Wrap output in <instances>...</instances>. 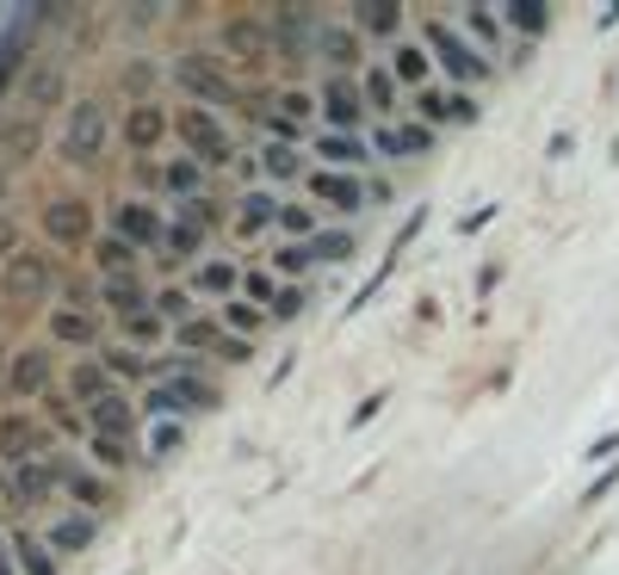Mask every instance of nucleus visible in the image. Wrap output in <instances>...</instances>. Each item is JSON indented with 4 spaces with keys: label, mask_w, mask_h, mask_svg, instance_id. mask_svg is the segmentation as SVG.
Returning a JSON list of instances; mask_svg holds the SVG:
<instances>
[{
    "label": "nucleus",
    "mask_w": 619,
    "mask_h": 575,
    "mask_svg": "<svg viewBox=\"0 0 619 575\" xmlns=\"http://www.w3.org/2000/svg\"><path fill=\"white\" fill-rule=\"evenodd\" d=\"M427 44H434V62H440L446 75L459 81V87H484L489 75H496V62L477 50V44L464 38L459 25H446V20H427Z\"/></svg>",
    "instance_id": "obj_1"
},
{
    "label": "nucleus",
    "mask_w": 619,
    "mask_h": 575,
    "mask_svg": "<svg viewBox=\"0 0 619 575\" xmlns=\"http://www.w3.org/2000/svg\"><path fill=\"white\" fill-rule=\"evenodd\" d=\"M180 143H186V155H193L198 168H230L235 161V143L230 131H223V118H211L205 106H186V112L174 118Z\"/></svg>",
    "instance_id": "obj_2"
},
{
    "label": "nucleus",
    "mask_w": 619,
    "mask_h": 575,
    "mask_svg": "<svg viewBox=\"0 0 619 575\" xmlns=\"http://www.w3.org/2000/svg\"><path fill=\"white\" fill-rule=\"evenodd\" d=\"M223 396H217L211 378H161L143 396V408H149L155 421H180V415H193V408H217Z\"/></svg>",
    "instance_id": "obj_3"
},
{
    "label": "nucleus",
    "mask_w": 619,
    "mask_h": 575,
    "mask_svg": "<svg viewBox=\"0 0 619 575\" xmlns=\"http://www.w3.org/2000/svg\"><path fill=\"white\" fill-rule=\"evenodd\" d=\"M174 81L198 99V106H230V99H235L230 69H223V62H217L211 50H186V57L174 62Z\"/></svg>",
    "instance_id": "obj_4"
},
{
    "label": "nucleus",
    "mask_w": 619,
    "mask_h": 575,
    "mask_svg": "<svg viewBox=\"0 0 619 575\" xmlns=\"http://www.w3.org/2000/svg\"><path fill=\"white\" fill-rule=\"evenodd\" d=\"M106 106L99 99H75V112H69V131H62V155L75 161V168H94L99 149H106Z\"/></svg>",
    "instance_id": "obj_5"
},
{
    "label": "nucleus",
    "mask_w": 619,
    "mask_h": 575,
    "mask_svg": "<svg viewBox=\"0 0 619 575\" xmlns=\"http://www.w3.org/2000/svg\"><path fill=\"white\" fill-rule=\"evenodd\" d=\"M112 235H118V242H131V248H161L168 223H161L149 205H136V198H118V205H112Z\"/></svg>",
    "instance_id": "obj_6"
},
{
    "label": "nucleus",
    "mask_w": 619,
    "mask_h": 575,
    "mask_svg": "<svg viewBox=\"0 0 619 575\" xmlns=\"http://www.w3.org/2000/svg\"><path fill=\"white\" fill-rule=\"evenodd\" d=\"M44 235H50V242L81 248V242H94V211H87L81 198H57V205L44 211Z\"/></svg>",
    "instance_id": "obj_7"
},
{
    "label": "nucleus",
    "mask_w": 619,
    "mask_h": 575,
    "mask_svg": "<svg viewBox=\"0 0 619 575\" xmlns=\"http://www.w3.org/2000/svg\"><path fill=\"white\" fill-rule=\"evenodd\" d=\"M316 106H323V118H329V131H360V118H366V94H360L348 75H335Z\"/></svg>",
    "instance_id": "obj_8"
},
{
    "label": "nucleus",
    "mask_w": 619,
    "mask_h": 575,
    "mask_svg": "<svg viewBox=\"0 0 619 575\" xmlns=\"http://www.w3.org/2000/svg\"><path fill=\"white\" fill-rule=\"evenodd\" d=\"M372 143H378L385 161H422V155H434V131H427L422 118H415V124H390V131H378Z\"/></svg>",
    "instance_id": "obj_9"
},
{
    "label": "nucleus",
    "mask_w": 619,
    "mask_h": 575,
    "mask_svg": "<svg viewBox=\"0 0 619 575\" xmlns=\"http://www.w3.org/2000/svg\"><path fill=\"white\" fill-rule=\"evenodd\" d=\"M44 440H50V433H44L38 421H25V415H0V458L7 464H32L44 452Z\"/></svg>",
    "instance_id": "obj_10"
},
{
    "label": "nucleus",
    "mask_w": 619,
    "mask_h": 575,
    "mask_svg": "<svg viewBox=\"0 0 619 575\" xmlns=\"http://www.w3.org/2000/svg\"><path fill=\"white\" fill-rule=\"evenodd\" d=\"M44 383H50V346H25V353H13V365H7V390H13V396H44Z\"/></svg>",
    "instance_id": "obj_11"
},
{
    "label": "nucleus",
    "mask_w": 619,
    "mask_h": 575,
    "mask_svg": "<svg viewBox=\"0 0 619 575\" xmlns=\"http://www.w3.org/2000/svg\"><path fill=\"white\" fill-rule=\"evenodd\" d=\"M310 192H316V198H329L335 211H360V205H372L366 186H360V173H335V168L310 173Z\"/></svg>",
    "instance_id": "obj_12"
},
{
    "label": "nucleus",
    "mask_w": 619,
    "mask_h": 575,
    "mask_svg": "<svg viewBox=\"0 0 619 575\" xmlns=\"http://www.w3.org/2000/svg\"><path fill=\"white\" fill-rule=\"evenodd\" d=\"M50 254H38V248H25V254H13L7 260V291H20V297H38V291H50Z\"/></svg>",
    "instance_id": "obj_13"
},
{
    "label": "nucleus",
    "mask_w": 619,
    "mask_h": 575,
    "mask_svg": "<svg viewBox=\"0 0 619 575\" xmlns=\"http://www.w3.org/2000/svg\"><path fill=\"white\" fill-rule=\"evenodd\" d=\"M316 155H323L335 173H348V168H366L372 143L360 131H323V136H316Z\"/></svg>",
    "instance_id": "obj_14"
},
{
    "label": "nucleus",
    "mask_w": 619,
    "mask_h": 575,
    "mask_svg": "<svg viewBox=\"0 0 619 575\" xmlns=\"http://www.w3.org/2000/svg\"><path fill=\"white\" fill-rule=\"evenodd\" d=\"M50 470H57V482L81 501V507H106V501H112V489H106V482H99L94 470H81L75 458H50Z\"/></svg>",
    "instance_id": "obj_15"
},
{
    "label": "nucleus",
    "mask_w": 619,
    "mask_h": 575,
    "mask_svg": "<svg viewBox=\"0 0 619 575\" xmlns=\"http://www.w3.org/2000/svg\"><path fill=\"white\" fill-rule=\"evenodd\" d=\"M353 32L360 38H397L403 32V7L397 0H360L353 7Z\"/></svg>",
    "instance_id": "obj_16"
},
{
    "label": "nucleus",
    "mask_w": 619,
    "mask_h": 575,
    "mask_svg": "<svg viewBox=\"0 0 619 575\" xmlns=\"http://www.w3.org/2000/svg\"><path fill=\"white\" fill-rule=\"evenodd\" d=\"M223 44H230V57H242L248 69H260L267 62V20H230L223 25Z\"/></svg>",
    "instance_id": "obj_17"
},
{
    "label": "nucleus",
    "mask_w": 619,
    "mask_h": 575,
    "mask_svg": "<svg viewBox=\"0 0 619 575\" xmlns=\"http://www.w3.org/2000/svg\"><path fill=\"white\" fill-rule=\"evenodd\" d=\"M106 396H118V390H112V371H106V365H75V371H69V403L99 408Z\"/></svg>",
    "instance_id": "obj_18"
},
{
    "label": "nucleus",
    "mask_w": 619,
    "mask_h": 575,
    "mask_svg": "<svg viewBox=\"0 0 619 575\" xmlns=\"http://www.w3.org/2000/svg\"><path fill=\"white\" fill-rule=\"evenodd\" d=\"M32 149H38V118H13V124H0V168L32 161Z\"/></svg>",
    "instance_id": "obj_19"
},
{
    "label": "nucleus",
    "mask_w": 619,
    "mask_h": 575,
    "mask_svg": "<svg viewBox=\"0 0 619 575\" xmlns=\"http://www.w3.org/2000/svg\"><path fill=\"white\" fill-rule=\"evenodd\" d=\"M360 44H366V38H360L353 25H329V32H316V50H323L341 75H348V69H360Z\"/></svg>",
    "instance_id": "obj_20"
},
{
    "label": "nucleus",
    "mask_w": 619,
    "mask_h": 575,
    "mask_svg": "<svg viewBox=\"0 0 619 575\" xmlns=\"http://www.w3.org/2000/svg\"><path fill=\"white\" fill-rule=\"evenodd\" d=\"M427 69H434V50H422V44H397V57H390L397 87H415V94H422V87H427Z\"/></svg>",
    "instance_id": "obj_21"
},
{
    "label": "nucleus",
    "mask_w": 619,
    "mask_h": 575,
    "mask_svg": "<svg viewBox=\"0 0 619 575\" xmlns=\"http://www.w3.org/2000/svg\"><path fill=\"white\" fill-rule=\"evenodd\" d=\"M161 131H168V112H161V106H136V112L124 118V143H131V149H143V155L161 143Z\"/></svg>",
    "instance_id": "obj_22"
},
{
    "label": "nucleus",
    "mask_w": 619,
    "mask_h": 575,
    "mask_svg": "<svg viewBox=\"0 0 619 575\" xmlns=\"http://www.w3.org/2000/svg\"><path fill=\"white\" fill-rule=\"evenodd\" d=\"M87 545H94V514H69L50 526V551L57 556H81Z\"/></svg>",
    "instance_id": "obj_23"
},
{
    "label": "nucleus",
    "mask_w": 619,
    "mask_h": 575,
    "mask_svg": "<svg viewBox=\"0 0 619 575\" xmlns=\"http://www.w3.org/2000/svg\"><path fill=\"white\" fill-rule=\"evenodd\" d=\"M99 297H106V304L118 309V322H131V316H143V309H149V291L136 285L131 272H118V279H106V291H99Z\"/></svg>",
    "instance_id": "obj_24"
},
{
    "label": "nucleus",
    "mask_w": 619,
    "mask_h": 575,
    "mask_svg": "<svg viewBox=\"0 0 619 575\" xmlns=\"http://www.w3.org/2000/svg\"><path fill=\"white\" fill-rule=\"evenodd\" d=\"M174 341L186 346V353H217V346L230 341V328H223V322H211V316H193L186 328H174Z\"/></svg>",
    "instance_id": "obj_25"
},
{
    "label": "nucleus",
    "mask_w": 619,
    "mask_h": 575,
    "mask_svg": "<svg viewBox=\"0 0 619 575\" xmlns=\"http://www.w3.org/2000/svg\"><path fill=\"white\" fill-rule=\"evenodd\" d=\"M193 291H211V297H242V272H235L230 260H205V267L193 272Z\"/></svg>",
    "instance_id": "obj_26"
},
{
    "label": "nucleus",
    "mask_w": 619,
    "mask_h": 575,
    "mask_svg": "<svg viewBox=\"0 0 619 575\" xmlns=\"http://www.w3.org/2000/svg\"><path fill=\"white\" fill-rule=\"evenodd\" d=\"M279 211H286V205H279L272 192H248V198H242V223H235V230H242V235H260V230H272V223H279Z\"/></svg>",
    "instance_id": "obj_27"
},
{
    "label": "nucleus",
    "mask_w": 619,
    "mask_h": 575,
    "mask_svg": "<svg viewBox=\"0 0 619 575\" xmlns=\"http://www.w3.org/2000/svg\"><path fill=\"white\" fill-rule=\"evenodd\" d=\"M50 334H57V341H69V346H94L99 341V328H94V316H87V309H57V316H50Z\"/></svg>",
    "instance_id": "obj_28"
},
{
    "label": "nucleus",
    "mask_w": 619,
    "mask_h": 575,
    "mask_svg": "<svg viewBox=\"0 0 619 575\" xmlns=\"http://www.w3.org/2000/svg\"><path fill=\"white\" fill-rule=\"evenodd\" d=\"M161 186L186 205V198H198V192H205V168H198L193 155H186V161H168V168H161Z\"/></svg>",
    "instance_id": "obj_29"
},
{
    "label": "nucleus",
    "mask_w": 619,
    "mask_h": 575,
    "mask_svg": "<svg viewBox=\"0 0 619 575\" xmlns=\"http://www.w3.org/2000/svg\"><path fill=\"white\" fill-rule=\"evenodd\" d=\"M131 427H136V415H131L124 396H106V403L94 408V433H106V440H131Z\"/></svg>",
    "instance_id": "obj_30"
},
{
    "label": "nucleus",
    "mask_w": 619,
    "mask_h": 575,
    "mask_svg": "<svg viewBox=\"0 0 619 575\" xmlns=\"http://www.w3.org/2000/svg\"><path fill=\"white\" fill-rule=\"evenodd\" d=\"M502 25H514V32H526V38H545L551 7H539V0H508V7H502Z\"/></svg>",
    "instance_id": "obj_31"
},
{
    "label": "nucleus",
    "mask_w": 619,
    "mask_h": 575,
    "mask_svg": "<svg viewBox=\"0 0 619 575\" xmlns=\"http://www.w3.org/2000/svg\"><path fill=\"white\" fill-rule=\"evenodd\" d=\"M50 482H57V470H50V464H20V477H13V501H20V507H32V501L50 496Z\"/></svg>",
    "instance_id": "obj_32"
},
{
    "label": "nucleus",
    "mask_w": 619,
    "mask_h": 575,
    "mask_svg": "<svg viewBox=\"0 0 619 575\" xmlns=\"http://www.w3.org/2000/svg\"><path fill=\"white\" fill-rule=\"evenodd\" d=\"M459 25L484 44V50H496V44H502V13H489V7H459Z\"/></svg>",
    "instance_id": "obj_33"
},
{
    "label": "nucleus",
    "mask_w": 619,
    "mask_h": 575,
    "mask_svg": "<svg viewBox=\"0 0 619 575\" xmlns=\"http://www.w3.org/2000/svg\"><path fill=\"white\" fill-rule=\"evenodd\" d=\"M310 254H316V267H341V260H353V230H316Z\"/></svg>",
    "instance_id": "obj_34"
},
{
    "label": "nucleus",
    "mask_w": 619,
    "mask_h": 575,
    "mask_svg": "<svg viewBox=\"0 0 619 575\" xmlns=\"http://www.w3.org/2000/svg\"><path fill=\"white\" fill-rule=\"evenodd\" d=\"M13 551H20L25 575H57V551H50L44 538H32V533H13Z\"/></svg>",
    "instance_id": "obj_35"
},
{
    "label": "nucleus",
    "mask_w": 619,
    "mask_h": 575,
    "mask_svg": "<svg viewBox=\"0 0 619 575\" xmlns=\"http://www.w3.org/2000/svg\"><path fill=\"white\" fill-rule=\"evenodd\" d=\"M198 248H205V230H198V223H168V235H161V254H168V260H193Z\"/></svg>",
    "instance_id": "obj_36"
},
{
    "label": "nucleus",
    "mask_w": 619,
    "mask_h": 575,
    "mask_svg": "<svg viewBox=\"0 0 619 575\" xmlns=\"http://www.w3.org/2000/svg\"><path fill=\"white\" fill-rule=\"evenodd\" d=\"M272 316L267 309H254V304H242V297H230V309H223V328H230L235 341H248V334H260Z\"/></svg>",
    "instance_id": "obj_37"
},
{
    "label": "nucleus",
    "mask_w": 619,
    "mask_h": 575,
    "mask_svg": "<svg viewBox=\"0 0 619 575\" xmlns=\"http://www.w3.org/2000/svg\"><path fill=\"white\" fill-rule=\"evenodd\" d=\"M272 267L291 272V279L304 285V272L316 267V254H310V242H279V248H272Z\"/></svg>",
    "instance_id": "obj_38"
},
{
    "label": "nucleus",
    "mask_w": 619,
    "mask_h": 575,
    "mask_svg": "<svg viewBox=\"0 0 619 575\" xmlns=\"http://www.w3.org/2000/svg\"><path fill=\"white\" fill-rule=\"evenodd\" d=\"M272 297H279V279H272L267 267L242 272V304H254V309H272Z\"/></svg>",
    "instance_id": "obj_39"
},
{
    "label": "nucleus",
    "mask_w": 619,
    "mask_h": 575,
    "mask_svg": "<svg viewBox=\"0 0 619 575\" xmlns=\"http://www.w3.org/2000/svg\"><path fill=\"white\" fill-rule=\"evenodd\" d=\"M25 99H32V106H57L62 99V69H32V75H25Z\"/></svg>",
    "instance_id": "obj_40"
},
{
    "label": "nucleus",
    "mask_w": 619,
    "mask_h": 575,
    "mask_svg": "<svg viewBox=\"0 0 619 575\" xmlns=\"http://www.w3.org/2000/svg\"><path fill=\"white\" fill-rule=\"evenodd\" d=\"M155 316H161V322H174V328H186V322H193V297H186L180 285L155 291Z\"/></svg>",
    "instance_id": "obj_41"
},
{
    "label": "nucleus",
    "mask_w": 619,
    "mask_h": 575,
    "mask_svg": "<svg viewBox=\"0 0 619 575\" xmlns=\"http://www.w3.org/2000/svg\"><path fill=\"white\" fill-rule=\"evenodd\" d=\"M397 75L390 69H366V106H378V112H397Z\"/></svg>",
    "instance_id": "obj_42"
},
{
    "label": "nucleus",
    "mask_w": 619,
    "mask_h": 575,
    "mask_svg": "<svg viewBox=\"0 0 619 575\" xmlns=\"http://www.w3.org/2000/svg\"><path fill=\"white\" fill-rule=\"evenodd\" d=\"M180 445H186V427H180V421H155V427H149V458H155V464L174 458Z\"/></svg>",
    "instance_id": "obj_43"
},
{
    "label": "nucleus",
    "mask_w": 619,
    "mask_h": 575,
    "mask_svg": "<svg viewBox=\"0 0 619 575\" xmlns=\"http://www.w3.org/2000/svg\"><path fill=\"white\" fill-rule=\"evenodd\" d=\"M260 168H267L272 180H298V168H304V161H298V149H291V143H267V149H260Z\"/></svg>",
    "instance_id": "obj_44"
},
{
    "label": "nucleus",
    "mask_w": 619,
    "mask_h": 575,
    "mask_svg": "<svg viewBox=\"0 0 619 575\" xmlns=\"http://www.w3.org/2000/svg\"><path fill=\"white\" fill-rule=\"evenodd\" d=\"M99 267H106V279H118V272L136 267V248L131 242H118V235H106V242H99Z\"/></svg>",
    "instance_id": "obj_45"
},
{
    "label": "nucleus",
    "mask_w": 619,
    "mask_h": 575,
    "mask_svg": "<svg viewBox=\"0 0 619 575\" xmlns=\"http://www.w3.org/2000/svg\"><path fill=\"white\" fill-rule=\"evenodd\" d=\"M415 112H422V124L434 131L440 118H452V94H446V87H422V94H415Z\"/></svg>",
    "instance_id": "obj_46"
},
{
    "label": "nucleus",
    "mask_w": 619,
    "mask_h": 575,
    "mask_svg": "<svg viewBox=\"0 0 619 575\" xmlns=\"http://www.w3.org/2000/svg\"><path fill=\"white\" fill-rule=\"evenodd\" d=\"M310 309V285H279V297H272V322H291V316H304Z\"/></svg>",
    "instance_id": "obj_47"
},
{
    "label": "nucleus",
    "mask_w": 619,
    "mask_h": 575,
    "mask_svg": "<svg viewBox=\"0 0 619 575\" xmlns=\"http://www.w3.org/2000/svg\"><path fill=\"white\" fill-rule=\"evenodd\" d=\"M272 112H279V118H291V124H304V118H316V99H310V94H298V87H279Z\"/></svg>",
    "instance_id": "obj_48"
},
{
    "label": "nucleus",
    "mask_w": 619,
    "mask_h": 575,
    "mask_svg": "<svg viewBox=\"0 0 619 575\" xmlns=\"http://www.w3.org/2000/svg\"><path fill=\"white\" fill-rule=\"evenodd\" d=\"M106 371H112V378H143L149 365H143L136 346H106Z\"/></svg>",
    "instance_id": "obj_49"
},
{
    "label": "nucleus",
    "mask_w": 619,
    "mask_h": 575,
    "mask_svg": "<svg viewBox=\"0 0 619 575\" xmlns=\"http://www.w3.org/2000/svg\"><path fill=\"white\" fill-rule=\"evenodd\" d=\"M279 230H286V235H310V242H316V205H286V211H279Z\"/></svg>",
    "instance_id": "obj_50"
},
{
    "label": "nucleus",
    "mask_w": 619,
    "mask_h": 575,
    "mask_svg": "<svg viewBox=\"0 0 619 575\" xmlns=\"http://www.w3.org/2000/svg\"><path fill=\"white\" fill-rule=\"evenodd\" d=\"M124 334H131L136 346H155V341H161V316H155V309H143V316H131V322H124Z\"/></svg>",
    "instance_id": "obj_51"
},
{
    "label": "nucleus",
    "mask_w": 619,
    "mask_h": 575,
    "mask_svg": "<svg viewBox=\"0 0 619 575\" xmlns=\"http://www.w3.org/2000/svg\"><path fill=\"white\" fill-rule=\"evenodd\" d=\"M20 62H25V44H20V38H7V44H0V94L13 87V69H20Z\"/></svg>",
    "instance_id": "obj_52"
},
{
    "label": "nucleus",
    "mask_w": 619,
    "mask_h": 575,
    "mask_svg": "<svg viewBox=\"0 0 619 575\" xmlns=\"http://www.w3.org/2000/svg\"><path fill=\"white\" fill-rule=\"evenodd\" d=\"M94 458H106L112 470H124V464H131V445H124V440H106V433H94Z\"/></svg>",
    "instance_id": "obj_53"
},
{
    "label": "nucleus",
    "mask_w": 619,
    "mask_h": 575,
    "mask_svg": "<svg viewBox=\"0 0 619 575\" xmlns=\"http://www.w3.org/2000/svg\"><path fill=\"white\" fill-rule=\"evenodd\" d=\"M13 254H20V223L0 217V260H13Z\"/></svg>",
    "instance_id": "obj_54"
},
{
    "label": "nucleus",
    "mask_w": 619,
    "mask_h": 575,
    "mask_svg": "<svg viewBox=\"0 0 619 575\" xmlns=\"http://www.w3.org/2000/svg\"><path fill=\"white\" fill-rule=\"evenodd\" d=\"M149 81H155V69H143V62H136V69H124V87L136 94V106H143V87H149Z\"/></svg>",
    "instance_id": "obj_55"
},
{
    "label": "nucleus",
    "mask_w": 619,
    "mask_h": 575,
    "mask_svg": "<svg viewBox=\"0 0 619 575\" xmlns=\"http://www.w3.org/2000/svg\"><path fill=\"white\" fill-rule=\"evenodd\" d=\"M385 403H390V390H378V396H366V403L353 408V427H366V421H372V415H378V408H385Z\"/></svg>",
    "instance_id": "obj_56"
},
{
    "label": "nucleus",
    "mask_w": 619,
    "mask_h": 575,
    "mask_svg": "<svg viewBox=\"0 0 619 575\" xmlns=\"http://www.w3.org/2000/svg\"><path fill=\"white\" fill-rule=\"evenodd\" d=\"M452 124H477V99L452 94Z\"/></svg>",
    "instance_id": "obj_57"
},
{
    "label": "nucleus",
    "mask_w": 619,
    "mask_h": 575,
    "mask_svg": "<svg viewBox=\"0 0 619 575\" xmlns=\"http://www.w3.org/2000/svg\"><path fill=\"white\" fill-rule=\"evenodd\" d=\"M50 415H57V421L69 427V433H81V415H75V403H62V396H57V403H50Z\"/></svg>",
    "instance_id": "obj_58"
},
{
    "label": "nucleus",
    "mask_w": 619,
    "mask_h": 575,
    "mask_svg": "<svg viewBox=\"0 0 619 575\" xmlns=\"http://www.w3.org/2000/svg\"><path fill=\"white\" fill-rule=\"evenodd\" d=\"M607 452H619V433H607L600 445H588V458H607Z\"/></svg>",
    "instance_id": "obj_59"
},
{
    "label": "nucleus",
    "mask_w": 619,
    "mask_h": 575,
    "mask_svg": "<svg viewBox=\"0 0 619 575\" xmlns=\"http://www.w3.org/2000/svg\"><path fill=\"white\" fill-rule=\"evenodd\" d=\"M0 192H7V168H0Z\"/></svg>",
    "instance_id": "obj_60"
},
{
    "label": "nucleus",
    "mask_w": 619,
    "mask_h": 575,
    "mask_svg": "<svg viewBox=\"0 0 619 575\" xmlns=\"http://www.w3.org/2000/svg\"><path fill=\"white\" fill-rule=\"evenodd\" d=\"M0 575H13V570H7V556H0Z\"/></svg>",
    "instance_id": "obj_61"
},
{
    "label": "nucleus",
    "mask_w": 619,
    "mask_h": 575,
    "mask_svg": "<svg viewBox=\"0 0 619 575\" xmlns=\"http://www.w3.org/2000/svg\"><path fill=\"white\" fill-rule=\"evenodd\" d=\"M0 390H7V371H0Z\"/></svg>",
    "instance_id": "obj_62"
}]
</instances>
